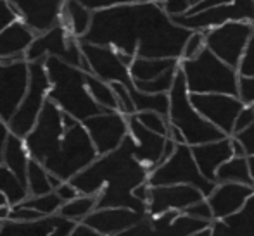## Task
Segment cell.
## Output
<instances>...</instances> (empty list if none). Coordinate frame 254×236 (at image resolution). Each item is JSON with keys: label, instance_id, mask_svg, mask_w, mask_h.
<instances>
[{"label": "cell", "instance_id": "12", "mask_svg": "<svg viewBox=\"0 0 254 236\" xmlns=\"http://www.w3.org/2000/svg\"><path fill=\"white\" fill-rule=\"evenodd\" d=\"M30 87L26 59H0V117L9 123Z\"/></svg>", "mask_w": 254, "mask_h": 236}, {"label": "cell", "instance_id": "46", "mask_svg": "<svg viewBox=\"0 0 254 236\" xmlns=\"http://www.w3.org/2000/svg\"><path fill=\"white\" fill-rule=\"evenodd\" d=\"M234 138L242 145L244 153L248 157H254V123L249 124L246 130H242L241 133L234 135Z\"/></svg>", "mask_w": 254, "mask_h": 236}, {"label": "cell", "instance_id": "13", "mask_svg": "<svg viewBox=\"0 0 254 236\" xmlns=\"http://www.w3.org/2000/svg\"><path fill=\"white\" fill-rule=\"evenodd\" d=\"M128 126H130V135L127 137V140L130 143L131 153L149 171L164 162L175 152L177 143L171 138L147 130L135 116L128 117Z\"/></svg>", "mask_w": 254, "mask_h": 236}, {"label": "cell", "instance_id": "21", "mask_svg": "<svg viewBox=\"0 0 254 236\" xmlns=\"http://www.w3.org/2000/svg\"><path fill=\"white\" fill-rule=\"evenodd\" d=\"M254 196V187L241 183H216V187L207 195V202L213 210L214 221H223L239 214L249 198Z\"/></svg>", "mask_w": 254, "mask_h": 236}, {"label": "cell", "instance_id": "44", "mask_svg": "<svg viewBox=\"0 0 254 236\" xmlns=\"http://www.w3.org/2000/svg\"><path fill=\"white\" fill-rule=\"evenodd\" d=\"M17 19H19V14L16 12L12 3H10L9 0H0V33H2L7 26L16 23Z\"/></svg>", "mask_w": 254, "mask_h": 236}, {"label": "cell", "instance_id": "37", "mask_svg": "<svg viewBox=\"0 0 254 236\" xmlns=\"http://www.w3.org/2000/svg\"><path fill=\"white\" fill-rule=\"evenodd\" d=\"M135 117H137L147 130L154 131V133L163 135V137L170 135V121H168V117L163 116V114L154 112V110H144V112L135 114Z\"/></svg>", "mask_w": 254, "mask_h": 236}, {"label": "cell", "instance_id": "32", "mask_svg": "<svg viewBox=\"0 0 254 236\" xmlns=\"http://www.w3.org/2000/svg\"><path fill=\"white\" fill-rule=\"evenodd\" d=\"M130 94L137 112L154 110V112H159L168 117V112H170V94H144V92L137 90V88L130 90Z\"/></svg>", "mask_w": 254, "mask_h": 236}, {"label": "cell", "instance_id": "47", "mask_svg": "<svg viewBox=\"0 0 254 236\" xmlns=\"http://www.w3.org/2000/svg\"><path fill=\"white\" fill-rule=\"evenodd\" d=\"M161 5L164 7V10H166L171 17L187 14L189 9H190L189 0H161Z\"/></svg>", "mask_w": 254, "mask_h": 236}, {"label": "cell", "instance_id": "27", "mask_svg": "<svg viewBox=\"0 0 254 236\" xmlns=\"http://www.w3.org/2000/svg\"><path fill=\"white\" fill-rule=\"evenodd\" d=\"M30 160H31V155L26 148L24 138L10 133L5 143V150H3V166L9 167L14 174H17V178H19L23 183H26Z\"/></svg>", "mask_w": 254, "mask_h": 236}, {"label": "cell", "instance_id": "10", "mask_svg": "<svg viewBox=\"0 0 254 236\" xmlns=\"http://www.w3.org/2000/svg\"><path fill=\"white\" fill-rule=\"evenodd\" d=\"M47 57H56V59H61L64 62L73 64V66L81 67L83 71L90 73L88 62L81 52L80 40L73 37L63 24H57L52 30L37 35L35 42L26 52L28 62L45 60Z\"/></svg>", "mask_w": 254, "mask_h": 236}, {"label": "cell", "instance_id": "30", "mask_svg": "<svg viewBox=\"0 0 254 236\" xmlns=\"http://www.w3.org/2000/svg\"><path fill=\"white\" fill-rule=\"evenodd\" d=\"M0 193L5 196L7 203L10 207L19 205L21 202L30 196L28 191V185L17 178V174H14L7 166H0Z\"/></svg>", "mask_w": 254, "mask_h": 236}, {"label": "cell", "instance_id": "54", "mask_svg": "<svg viewBox=\"0 0 254 236\" xmlns=\"http://www.w3.org/2000/svg\"><path fill=\"white\" fill-rule=\"evenodd\" d=\"M9 214H10V205H0V223L9 219Z\"/></svg>", "mask_w": 254, "mask_h": 236}, {"label": "cell", "instance_id": "14", "mask_svg": "<svg viewBox=\"0 0 254 236\" xmlns=\"http://www.w3.org/2000/svg\"><path fill=\"white\" fill-rule=\"evenodd\" d=\"M209 226L213 224L194 219L184 212L171 210L159 216L145 214L140 223L118 236H190Z\"/></svg>", "mask_w": 254, "mask_h": 236}, {"label": "cell", "instance_id": "19", "mask_svg": "<svg viewBox=\"0 0 254 236\" xmlns=\"http://www.w3.org/2000/svg\"><path fill=\"white\" fill-rule=\"evenodd\" d=\"M206 198L201 189L192 185H166V187H151L147 202V214L159 216L164 212H185L190 205Z\"/></svg>", "mask_w": 254, "mask_h": 236}, {"label": "cell", "instance_id": "53", "mask_svg": "<svg viewBox=\"0 0 254 236\" xmlns=\"http://www.w3.org/2000/svg\"><path fill=\"white\" fill-rule=\"evenodd\" d=\"M69 236H102V235L97 233V231H94L92 228H88L87 224L80 223V224H76V228H74L73 233Z\"/></svg>", "mask_w": 254, "mask_h": 236}, {"label": "cell", "instance_id": "3", "mask_svg": "<svg viewBox=\"0 0 254 236\" xmlns=\"http://www.w3.org/2000/svg\"><path fill=\"white\" fill-rule=\"evenodd\" d=\"M45 69H47V76L51 81L49 98L63 112L69 114L81 123L92 116L107 112L95 102L88 92L87 71L56 59V57L45 59Z\"/></svg>", "mask_w": 254, "mask_h": 236}, {"label": "cell", "instance_id": "57", "mask_svg": "<svg viewBox=\"0 0 254 236\" xmlns=\"http://www.w3.org/2000/svg\"><path fill=\"white\" fill-rule=\"evenodd\" d=\"M199 2H202V0H189V3H190V7H192V5H195V3H199Z\"/></svg>", "mask_w": 254, "mask_h": 236}, {"label": "cell", "instance_id": "29", "mask_svg": "<svg viewBox=\"0 0 254 236\" xmlns=\"http://www.w3.org/2000/svg\"><path fill=\"white\" fill-rule=\"evenodd\" d=\"M216 183H241L254 187L251 162L246 155H234L216 173Z\"/></svg>", "mask_w": 254, "mask_h": 236}, {"label": "cell", "instance_id": "7", "mask_svg": "<svg viewBox=\"0 0 254 236\" xmlns=\"http://www.w3.org/2000/svg\"><path fill=\"white\" fill-rule=\"evenodd\" d=\"M147 183L151 187L192 185V187L201 189L204 196L211 195V191L216 187V183L202 176L201 169L194 159V153H192V146L187 143H177L175 152L149 173Z\"/></svg>", "mask_w": 254, "mask_h": 236}, {"label": "cell", "instance_id": "9", "mask_svg": "<svg viewBox=\"0 0 254 236\" xmlns=\"http://www.w3.org/2000/svg\"><path fill=\"white\" fill-rule=\"evenodd\" d=\"M49 90H51V81H49L47 69H45V60L30 62V87H28V92L19 109L9 121L10 133L21 138L28 137V133L37 124L38 116L47 102Z\"/></svg>", "mask_w": 254, "mask_h": 236}, {"label": "cell", "instance_id": "20", "mask_svg": "<svg viewBox=\"0 0 254 236\" xmlns=\"http://www.w3.org/2000/svg\"><path fill=\"white\" fill-rule=\"evenodd\" d=\"M19 19L24 21L37 35L52 30L61 24L66 0H9Z\"/></svg>", "mask_w": 254, "mask_h": 236}, {"label": "cell", "instance_id": "58", "mask_svg": "<svg viewBox=\"0 0 254 236\" xmlns=\"http://www.w3.org/2000/svg\"><path fill=\"white\" fill-rule=\"evenodd\" d=\"M151 2H157V3H161V0H151Z\"/></svg>", "mask_w": 254, "mask_h": 236}, {"label": "cell", "instance_id": "2", "mask_svg": "<svg viewBox=\"0 0 254 236\" xmlns=\"http://www.w3.org/2000/svg\"><path fill=\"white\" fill-rule=\"evenodd\" d=\"M151 171L133 157L128 140L114 152L99 155L87 169L71 180L81 195L97 196V209L127 207L147 214V203L133 195V189L147 183Z\"/></svg>", "mask_w": 254, "mask_h": 236}, {"label": "cell", "instance_id": "16", "mask_svg": "<svg viewBox=\"0 0 254 236\" xmlns=\"http://www.w3.org/2000/svg\"><path fill=\"white\" fill-rule=\"evenodd\" d=\"M83 126L87 128L99 155H107L118 150L130 135L128 117L118 110H107L88 117L83 121Z\"/></svg>", "mask_w": 254, "mask_h": 236}, {"label": "cell", "instance_id": "36", "mask_svg": "<svg viewBox=\"0 0 254 236\" xmlns=\"http://www.w3.org/2000/svg\"><path fill=\"white\" fill-rule=\"evenodd\" d=\"M177 69H171L168 73H164L163 76H159L154 81H147V83H140V81H133L135 88L144 94H170V90L173 88L175 76H177Z\"/></svg>", "mask_w": 254, "mask_h": 236}, {"label": "cell", "instance_id": "39", "mask_svg": "<svg viewBox=\"0 0 254 236\" xmlns=\"http://www.w3.org/2000/svg\"><path fill=\"white\" fill-rule=\"evenodd\" d=\"M206 48V33L204 31H192L185 42L182 59H194Z\"/></svg>", "mask_w": 254, "mask_h": 236}, {"label": "cell", "instance_id": "35", "mask_svg": "<svg viewBox=\"0 0 254 236\" xmlns=\"http://www.w3.org/2000/svg\"><path fill=\"white\" fill-rule=\"evenodd\" d=\"M63 203H64V200L61 198L56 191H51V193H47V195H38V196L30 195L24 202H21V205L37 210V212H40L44 217H47V216H56V214H59Z\"/></svg>", "mask_w": 254, "mask_h": 236}, {"label": "cell", "instance_id": "38", "mask_svg": "<svg viewBox=\"0 0 254 236\" xmlns=\"http://www.w3.org/2000/svg\"><path fill=\"white\" fill-rule=\"evenodd\" d=\"M113 87L114 94H116V98H118V110L121 114H125L127 117L130 116H135L137 114V109H135V103H133V98H131V94L128 90V87L121 83H111Z\"/></svg>", "mask_w": 254, "mask_h": 236}, {"label": "cell", "instance_id": "34", "mask_svg": "<svg viewBox=\"0 0 254 236\" xmlns=\"http://www.w3.org/2000/svg\"><path fill=\"white\" fill-rule=\"evenodd\" d=\"M28 191L30 195L38 196V195H47V193L54 191V187L49 180V171L45 169L44 164H40L38 160L31 159L30 166H28Z\"/></svg>", "mask_w": 254, "mask_h": 236}, {"label": "cell", "instance_id": "22", "mask_svg": "<svg viewBox=\"0 0 254 236\" xmlns=\"http://www.w3.org/2000/svg\"><path fill=\"white\" fill-rule=\"evenodd\" d=\"M144 216L145 214L127 207H106V209H95L90 216L85 217L83 224L102 236H118L140 223Z\"/></svg>", "mask_w": 254, "mask_h": 236}, {"label": "cell", "instance_id": "49", "mask_svg": "<svg viewBox=\"0 0 254 236\" xmlns=\"http://www.w3.org/2000/svg\"><path fill=\"white\" fill-rule=\"evenodd\" d=\"M76 224H80V223H74V221H69V219H66V217L59 216L57 217L56 228H54V231L49 236H69L73 233L74 228H76Z\"/></svg>", "mask_w": 254, "mask_h": 236}, {"label": "cell", "instance_id": "17", "mask_svg": "<svg viewBox=\"0 0 254 236\" xmlns=\"http://www.w3.org/2000/svg\"><path fill=\"white\" fill-rule=\"evenodd\" d=\"M192 105L209 121L213 126L232 137L235 123L244 103L235 95L227 94H190Z\"/></svg>", "mask_w": 254, "mask_h": 236}, {"label": "cell", "instance_id": "40", "mask_svg": "<svg viewBox=\"0 0 254 236\" xmlns=\"http://www.w3.org/2000/svg\"><path fill=\"white\" fill-rule=\"evenodd\" d=\"M184 214H187V216L194 217V219H199V221H206V223H214V216H213V210H211V205L209 202H207V198H202L199 200L197 203H194V205H190L187 210H185Z\"/></svg>", "mask_w": 254, "mask_h": 236}, {"label": "cell", "instance_id": "41", "mask_svg": "<svg viewBox=\"0 0 254 236\" xmlns=\"http://www.w3.org/2000/svg\"><path fill=\"white\" fill-rule=\"evenodd\" d=\"M237 96L244 105H254V76H239V94Z\"/></svg>", "mask_w": 254, "mask_h": 236}, {"label": "cell", "instance_id": "4", "mask_svg": "<svg viewBox=\"0 0 254 236\" xmlns=\"http://www.w3.org/2000/svg\"><path fill=\"white\" fill-rule=\"evenodd\" d=\"M168 121H170L171 126L180 131L185 143L190 146L216 142L227 137L223 131H220L216 126H213L192 105L190 92H189L187 81H185V76L180 67H178L177 76H175L173 88L170 90V112H168Z\"/></svg>", "mask_w": 254, "mask_h": 236}, {"label": "cell", "instance_id": "33", "mask_svg": "<svg viewBox=\"0 0 254 236\" xmlns=\"http://www.w3.org/2000/svg\"><path fill=\"white\" fill-rule=\"evenodd\" d=\"M87 87L90 95L94 96V100L106 110H118V98L114 94L111 83L97 78L95 74L88 73L87 74ZM120 112V110H118Z\"/></svg>", "mask_w": 254, "mask_h": 236}, {"label": "cell", "instance_id": "48", "mask_svg": "<svg viewBox=\"0 0 254 236\" xmlns=\"http://www.w3.org/2000/svg\"><path fill=\"white\" fill-rule=\"evenodd\" d=\"M253 123H254V105H244L237 117V123H235L234 135L241 133L242 130H246V128ZM234 135H232V137H234Z\"/></svg>", "mask_w": 254, "mask_h": 236}, {"label": "cell", "instance_id": "52", "mask_svg": "<svg viewBox=\"0 0 254 236\" xmlns=\"http://www.w3.org/2000/svg\"><path fill=\"white\" fill-rule=\"evenodd\" d=\"M10 135V128H9V123L3 121L0 117V166L3 164V150H5V143H7V138Z\"/></svg>", "mask_w": 254, "mask_h": 236}, {"label": "cell", "instance_id": "18", "mask_svg": "<svg viewBox=\"0 0 254 236\" xmlns=\"http://www.w3.org/2000/svg\"><path fill=\"white\" fill-rule=\"evenodd\" d=\"M80 47L85 59H87L92 74H95V76L107 81V83H121L125 87H128V90H133L135 85L130 74V66H127L123 62V59H121V55L116 50L81 40Z\"/></svg>", "mask_w": 254, "mask_h": 236}, {"label": "cell", "instance_id": "51", "mask_svg": "<svg viewBox=\"0 0 254 236\" xmlns=\"http://www.w3.org/2000/svg\"><path fill=\"white\" fill-rule=\"evenodd\" d=\"M230 2H234V0H202V2L192 5L187 14H197V12H202V10L213 9V7H218V5H225V3H230Z\"/></svg>", "mask_w": 254, "mask_h": 236}, {"label": "cell", "instance_id": "24", "mask_svg": "<svg viewBox=\"0 0 254 236\" xmlns=\"http://www.w3.org/2000/svg\"><path fill=\"white\" fill-rule=\"evenodd\" d=\"M37 33L24 21L17 19L0 33V59H26V52Z\"/></svg>", "mask_w": 254, "mask_h": 236}, {"label": "cell", "instance_id": "25", "mask_svg": "<svg viewBox=\"0 0 254 236\" xmlns=\"http://www.w3.org/2000/svg\"><path fill=\"white\" fill-rule=\"evenodd\" d=\"M92 17H94V10L85 7L81 2H78V0H66L63 14H61V24L64 28H67V31L73 37L81 40L88 33V30H90Z\"/></svg>", "mask_w": 254, "mask_h": 236}, {"label": "cell", "instance_id": "56", "mask_svg": "<svg viewBox=\"0 0 254 236\" xmlns=\"http://www.w3.org/2000/svg\"><path fill=\"white\" fill-rule=\"evenodd\" d=\"M0 205H9V203H7V200H5V196H3L2 193H0Z\"/></svg>", "mask_w": 254, "mask_h": 236}, {"label": "cell", "instance_id": "42", "mask_svg": "<svg viewBox=\"0 0 254 236\" xmlns=\"http://www.w3.org/2000/svg\"><path fill=\"white\" fill-rule=\"evenodd\" d=\"M42 214L37 212L33 209H28L24 205H14L10 207V214H9V219L10 221H19V223H30V221H38L42 219Z\"/></svg>", "mask_w": 254, "mask_h": 236}, {"label": "cell", "instance_id": "23", "mask_svg": "<svg viewBox=\"0 0 254 236\" xmlns=\"http://www.w3.org/2000/svg\"><path fill=\"white\" fill-rule=\"evenodd\" d=\"M192 153L206 180L216 183V173L227 160L235 155L232 137H225L221 140L202 143V145L192 146Z\"/></svg>", "mask_w": 254, "mask_h": 236}, {"label": "cell", "instance_id": "43", "mask_svg": "<svg viewBox=\"0 0 254 236\" xmlns=\"http://www.w3.org/2000/svg\"><path fill=\"white\" fill-rule=\"evenodd\" d=\"M85 7H88L90 10L97 12V10L111 9V7L118 5H127V3H137V2H145V0H78Z\"/></svg>", "mask_w": 254, "mask_h": 236}, {"label": "cell", "instance_id": "11", "mask_svg": "<svg viewBox=\"0 0 254 236\" xmlns=\"http://www.w3.org/2000/svg\"><path fill=\"white\" fill-rule=\"evenodd\" d=\"M254 31V23L230 21L218 28L204 31L206 33V48H209L223 62L239 69L242 57Z\"/></svg>", "mask_w": 254, "mask_h": 236}, {"label": "cell", "instance_id": "6", "mask_svg": "<svg viewBox=\"0 0 254 236\" xmlns=\"http://www.w3.org/2000/svg\"><path fill=\"white\" fill-rule=\"evenodd\" d=\"M99 159L97 148L81 121H76L66 130L59 150L44 164L45 169L63 181H71L76 174L87 169Z\"/></svg>", "mask_w": 254, "mask_h": 236}, {"label": "cell", "instance_id": "15", "mask_svg": "<svg viewBox=\"0 0 254 236\" xmlns=\"http://www.w3.org/2000/svg\"><path fill=\"white\" fill-rule=\"evenodd\" d=\"M173 21L190 31H207L230 21L254 23V0H234L230 3L213 7L197 14L175 16Z\"/></svg>", "mask_w": 254, "mask_h": 236}, {"label": "cell", "instance_id": "50", "mask_svg": "<svg viewBox=\"0 0 254 236\" xmlns=\"http://www.w3.org/2000/svg\"><path fill=\"white\" fill-rule=\"evenodd\" d=\"M54 191L57 193V195L61 196V198L64 200V202H69V200L76 198L78 195H80V191H78L76 188L71 185V181H63V183L59 185Z\"/></svg>", "mask_w": 254, "mask_h": 236}, {"label": "cell", "instance_id": "55", "mask_svg": "<svg viewBox=\"0 0 254 236\" xmlns=\"http://www.w3.org/2000/svg\"><path fill=\"white\" fill-rule=\"evenodd\" d=\"M190 236H214L213 226H209V228H204V230L197 231V233H194V235H190Z\"/></svg>", "mask_w": 254, "mask_h": 236}, {"label": "cell", "instance_id": "1", "mask_svg": "<svg viewBox=\"0 0 254 236\" xmlns=\"http://www.w3.org/2000/svg\"><path fill=\"white\" fill-rule=\"evenodd\" d=\"M192 31L180 26L157 2H137L94 12L81 42L111 47L130 57L182 60Z\"/></svg>", "mask_w": 254, "mask_h": 236}, {"label": "cell", "instance_id": "5", "mask_svg": "<svg viewBox=\"0 0 254 236\" xmlns=\"http://www.w3.org/2000/svg\"><path fill=\"white\" fill-rule=\"evenodd\" d=\"M180 69L190 94H239V69L223 62L209 48L194 59H182Z\"/></svg>", "mask_w": 254, "mask_h": 236}, {"label": "cell", "instance_id": "8", "mask_svg": "<svg viewBox=\"0 0 254 236\" xmlns=\"http://www.w3.org/2000/svg\"><path fill=\"white\" fill-rule=\"evenodd\" d=\"M66 130L67 126L64 123V112L51 98H47L35 128L24 138L31 159L38 160L40 164H45L49 159H52L54 153L59 150Z\"/></svg>", "mask_w": 254, "mask_h": 236}, {"label": "cell", "instance_id": "26", "mask_svg": "<svg viewBox=\"0 0 254 236\" xmlns=\"http://www.w3.org/2000/svg\"><path fill=\"white\" fill-rule=\"evenodd\" d=\"M180 67L178 59H147V57H135L133 62L130 64V74L133 81L147 83L154 81L164 73L171 69Z\"/></svg>", "mask_w": 254, "mask_h": 236}, {"label": "cell", "instance_id": "45", "mask_svg": "<svg viewBox=\"0 0 254 236\" xmlns=\"http://www.w3.org/2000/svg\"><path fill=\"white\" fill-rule=\"evenodd\" d=\"M239 74L254 76V31L251 35V40L248 44V48H246L244 57H242L241 66H239Z\"/></svg>", "mask_w": 254, "mask_h": 236}, {"label": "cell", "instance_id": "28", "mask_svg": "<svg viewBox=\"0 0 254 236\" xmlns=\"http://www.w3.org/2000/svg\"><path fill=\"white\" fill-rule=\"evenodd\" d=\"M57 217L59 214L42 217L38 221H30V223L7 219L0 223V236H49L56 228Z\"/></svg>", "mask_w": 254, "mask_h": 236}, {"label": "cell", "instance_id": "31", "mask_svg": "<svg viewBox=\"0 0 254 236\" xmlns=\"http://www.w3.org/2000/svg\"><path fill=\"white\" fill-rule=\"evenodd\" d=\"M97 209V196L94 195H78L76 198L64 202L59 210V216L66 217L74 223H83L87 216H90Z\"/></svg>", "mask_w": 254, "mask_h": 236}]
</instances>
